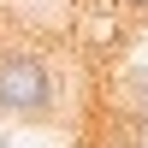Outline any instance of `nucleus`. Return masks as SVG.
Returning a JSON list of instances; mask_svg holds the SVG:
<instances>
[{
    "label": "nucleus",
    "mask_w": 148,
    "mask_h": 148,
    "mask_svg": "<svg viewBox=\"0 0 148 148\" xmlns=\"http://www.w3.org/2000/svg\"><path fill=\"white\" fill-rule=\"evenodd\" d=\"M125 6H142V12H148V0H125Z\"/></svg>",
    "instance_id": "obj_3"
},
{
    "label": "nucleus",
    "mask_w": 148,
    "mask_h": 148,
    "mask_svg": "<svg viewBox=\"0 0 148 148\" xmlns=\"http://www.w3.org/2000/svg\"><path fill=\"white\" fill-rule=\"evenodd\" d=\"M53 107V71L36 53H6L0 59V113L12 119H42Z\"/></svg>",
    "instance_id": "obj_1"
},
{
    "label": "nucleus",
    "mask_w": 148,
    "mask_h": 148,
    "mask_svg": "<svg viewBox=\"0 0 148 148\" xmlns=\"http://www.w3.org/2000/svg\"><path fill=\"white\" fill-rule=\"evenodd\" d=\"M125 101H130V113L148 125V65H136V71L125 77Z\"/></svg>",
    "instance_id": "obj_2"
}]
</instances>
